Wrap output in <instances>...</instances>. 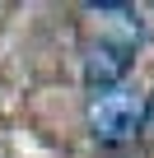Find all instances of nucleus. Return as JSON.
Returning <instances> with one entry per match:
<instances>
[{"mask_svg":"<svg viewBox=\"0 0 154 158\" xmlns=\"http://www.w3.org/2000/svg\"><path fill=\"white\" fill-rule=\"evenodd\" d=\"M140 126H145V102L131 89H103V93H94V102H89V130L98 139L121 144Z\"/></svg>","mask_w":154,"mask_h":158,"instance_id":"f257e3e1","label":"nucleus"},{"mask_svg":"<svg viewBox=\"0 0 154 158\" xmlns=\"http://www.w3.org/2000/svg\"><path fill=\"white\" fill-rule=\"evenodd\" d=\"M131 70V51L121 47V42H98V47H89V56H84V79L103 93V89H117V79Z\"/></svg>","mask_w":154,"mask_h":158,"instance_id":"f03ea898","label":"nucleus"},{"mask_svg":"<svg viewBox=\"0 0 154 158\" xmlns=\"http://www.w3.org/2000/svg\"><path fill=\"white\" fill-rule=\"evenodd\" d=\"M145 126L154 130V98H149V107H145Z\"/></svg>","mask_w":154,"mask_h":158,"instance_id":"7ed1b4c3","label":"nucleus"}]
</instances>
